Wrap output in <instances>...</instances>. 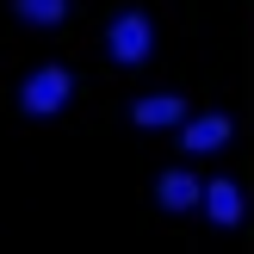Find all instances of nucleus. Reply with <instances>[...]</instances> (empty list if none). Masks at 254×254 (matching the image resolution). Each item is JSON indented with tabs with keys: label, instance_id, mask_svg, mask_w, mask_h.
Returning <instances> with one entry per match:
<instances>
[{
	"label": "nucleus",
	"instance_id": "f257e3e1",
	"mask_svg": "<svg viewBox=\"0 0 254 254\" xmlns=\"http://www.w3.org/2000/svg\"><path fill=\"white\" fill-rule=\"evenodd\" d=\"M68 93H74V74L62 68V62H44V68L25 74V87H19V112H25V118H56V112L68 106Z\"/></svg>",
	"mask_w": 254,
	"mask_h": 254
},
{
	"label": "nucleus",
	"instance_id": "f03ea898",
	"mask_svg": "<svg viewBox=\"0 0 254 254\" xmlns=\"http://www.w3.org/2000/svg\"><path fill=\"white\" fill-rule=\"evenodd\" d=\"M106 50L118 68H143L149 50H155V25H149V12H118V19L106 25Z\"/></svg>",
	"mask_w": 254,
	"mask_h": 254
},
{
	"label": "nucleus",
	"instance_id": "7ed1b4c3",
	"mask_svg": "<svg viewBox=\"0 0 254 254\" xmlns=\"http://www.w3.org/2000/svg\"><path fill=\"white\" fill-rule=\"evenodd\" d=\"M230 112H198V118H186L180 124V149L186 155H217L223 143H230Z\"/></svg>",
	"mask_w": 254,
	"mask_h": 254
},
{
	"label": "nucleus",
	"instance_id": "20e7f679",
	"mask_svg": "<svg viewBox=\"0 0 254 254\" xmlns=\"http://www.w3.org/2000/svg\"><path fill=\"white\" fill-rule=\"evenodd\" d=\"M130 124L136 130H174V124H186V99L180 93H149L130 106Z\"/></svg>",
	"mask_w": 254,
	"mask_h": 254
},
{
	"label": "nucleus",
	"instance_id": "39448f33",
	"mask_svg": "<svg viewBox=\"0 0 254 254\" xmlns=\"http://www.w3.org/2000/svg\"><path fill=\"white\" fill-rule=\"evenodd\" d=\"M155 205H161V211H192V205H205V186H198L186 168H168V174L155 180Z\"/></svg>",
	"mask_w": 254,
	"mask_h": 254
},
{
	"label": "nucleus",
	"instance_id": "423d86ee",
	"mask_svg": "<svg viewBox=\"0 0 254 254\" xmlns=\"http://www.w3.org/2000/svg\"><path fill=\"white\" fill-rule=\"evenodd\" d=\"M205 217L217 223V230H236V223H242V186L236 180H211L205 186Z\"/></svg>",
	"mask_w": 254,
	"mask_h": 254
},
{
	"label": "nucleus",
	"instance_id": "0eeeda50",
	"mask_svg": "<svg viewBox=\"0 0 254 254\" xmlns=\"http://www.w3.org/2000/svg\"><path fill=\"white\" fill-rule=\"evenodd\" d=\"M25 25H62L68 19V0H12Z\"/></svg>",
	"mask_w": 254,
	"mask_h": 254
}]
</instances>
